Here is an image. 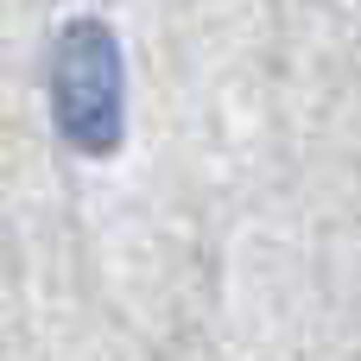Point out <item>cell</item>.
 <instances>
[{"instance_id": "cell-1", "label": "cell", "mask_w": 361, "mask_h": 361, "mask_svg": "<svg viewBox=\"0 0 361 361\" xmlns=\"http://www.w3.org/2000/svg\"><path fill=\"white\" fill-rule=\"evenodd\" d=\"M51 114L76 152H114L127 127V70L102 19H70L51 57Z\"/></svg>"}]
</instances>
